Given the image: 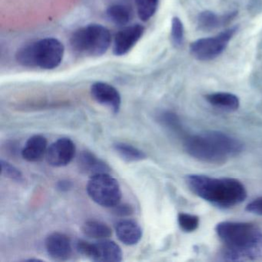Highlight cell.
Instances as JSON below:
<instances>
[{"label":"cell","instance_id":"1","mask_svg":"<svg viewBox=\"0 0 262 262\" xmlns=\"http://www.w3.org/2000/svg\"><path fill=\"white\" fill-rule=\"evenodd\" d=\"M215 231L223 244L222 257L226 260H254L262 256V231L248 222H222Z\"/></svg>","mask_w":262,"mask_h":262},{"label":"cell","instance_id":"2","mask_svg":"<svg viewBox=\"0 0 262 262\" xmlns=\"http://www.w3.org/2000/svg\"><path fill=\"white\" fill-rule=\"evenodd\" d=\"M185 151L191 157L209 164H224L244 149L241 141L226 133L207 131L188 136L184 140Z\"/></svg>","mask_w":262,"mask_h":262},{"label":"cell","instance_id":"3","mask_svg":"<svg viewBox=\"0 0 262 262\" xmlns=\"http://www.w3.org/2000/svg\"><path fill=\"white\" fill-rule=\"evenodd\" d=\"M185 182L198 197L222 208H229L247 198L245 185L234 178H214L203 174H188Z\"/></svg>","mask_w":262,"mask_h":262},{"label":"cell","instance_id":"4","mask_svg":"<svg viewBox=\"0 0 262 262\" xmlns=\"http://www.w3.org/2000/svg\"><path fill=\"white\" fill-rule=\"evenodd\" d=\"M65 48L56 38H44L27 44L18 50L16 60L28 68L54 70L62 63Z\"/></svg>","mask_w":262,"mask_h":262},{"label":"cell","instance_id":"5","mask_svg":"<svg viewBox=\"0 0 262 262\" xmlns=\"http://www.w3.org/2000/svg\"><path fill=\"white\" fill-rule=\"evenodd\" d=\"M110 30L99 24H89L74 32L70 47L76 54L98 57L106 53L111 44Z\"/></svg>","mask_w":262,"mask_h":262},{"label":"cell","instance_id":"6","mask_svg":"<svg viewBox=\"0 0 262 262\" xmlns=\"http://www.w3.org/2000/svg\"><path fill=\"white\" fill-rule=\"evenodd\" d=\"M86 190L93 202L105 208H114L122 199L119 182L108 173H101L90 177Z\"/></svg>","mask_w":262,"mask_h":262},{"label":"cell","instance_id":"7","mask_svg":"<svg viewBox=\"0 0 262 262\" xmlns=\"http://www.w3.org/2000/svg\"><path fill=\"white\" fill-rule=\"evenodd\" d=\"M237 29H228L213 37L204 38L191 43V55L198 60L209 61L220 56L228 47V42Z\"/></svg>","mask_w":262,"mask_h":262},{"label":"cell","instance_id":"8","mask_svg":"<svg viewBox=\"0 0 262 262\" xmlns=\"http://www.w3.org/2000/svg\"><path fill=\"white\" fill-rule=\"evenodd\" d=\"M76 145L68 138H62L50 145L46 154L47 163L53 167H64L73 161Z\"/></svg>","mask_w":262,"mask_h":262},{"label":"cell","instance_id":"9","mask_svg":"<svg viewBox=\"0 0 262 262\" xmlns=\"http://www.w3.org/2000/svg\"><path fill=\"white\" fill-rule=\"evenodd\" d=\"M145 28L140 24L125 27L116 35L113 45V53L122 56L127 54L143 36Z\"/></svg>","mask_w":262,"mask_h":262},{"label":"cell","instance_id":"10","mask_svg":"<svg viewBox=\"0 0 262 262\" xmlns=\"http://www.w3.org/2000/svg\"><path fill=\"white\" fill-rule=\"evenodd\" d=\"M91 94L98 103L108 107L114 114L119 113L122 99L119 91L114 86L105 82H95L91 86Z\"/></svg>","mask_w":262,"mask_h":262},{"label":"cell","instance_id":"11","mask_svg":"<svg viewBox=\"0 0 262 262\" xmlns=\"http://www.w3.org/2000/svg\"><path fill=\"white\" fill-rule=\"evenodd\" d=\"M45 247L49 256L56 260H68L73 250L70 237L60 232L50 234L46 239Z\"/></svg>","mask_w":262,"mask_h":262},{"label":"cell","instance_id":"12","mask_svg":"<svg viewBox=\"0 0 262 262\" xmlns=\"http://www.w3.org/2000/svg\"><path fill=\"white\" fill-rule=\"evenodd\" d=\"M79 171L90 177L101 173H108L110 166L90 151H82L77 160Z\"/></svg>","mask_w":262,"mask_h":262},{"label":"cell","instance_id":"13","mask_svg":"<svg viewBox=\"0 0 262 262\" xmlns=\"http://www.w3.org/2000/svg\"><path fill=\"white\" fill-rule=\"evenodd\" d=\"M118 238L125 245H135L140 242L142 229L140 225L132 219H125L118 222L116 225Z\"/></svg>","mask_w":262,"mask_h":262},{"label":"cell","instance_id":"14","mask_svg":"<svg viewBox=\"0 0 262 262\" xmlns=\"http://www.w3.org/2000/svg\"><path fill=\"white\" fill-rule=\"evenodd\" d=\"M96 257L94 261L119 262L122 260V251L120 247L113 242L106 239H101L95 243Z\"/></svg>","mask_w":262,"mask_h":262},{"label":"cell","instance_id":"15","mask_svg":"<svg viewBox=\"0 0 262 262\" xmlns=\"http://www.w3.org/2000/svg\"><path fill=\"white\" fill-rule=\"evenodd\" d=\"M47 139L41 135H35L27 141L22 150V156L30 162L40 161L47 154Z\"/></svg>","mask_w":262,"mask_h":262},{"label":"cell","instance_id":"16","mask_svg":"<svg viewBox=\"0 0 262 262\" xmlns=\"http://www.w3.org/2000/svg\"><path fill=\"white\" fill-rule=\"evenodd\" d=\"M236 13H230L225 15H217L212 12L205 11L200 13L198 24L199 28L203 30H211L222 27L229 23L234 16Z\"/></svg>","mask_w":262,"mask_h":262},{"label":"cell","instance_id":"17","mask_svg":"<svg viewBox=\"0 0 262 262\" xmlns=\"http://www.w3.org/2000/svg\"><path fill=\"white\" fill-rule=\"evenodd\" d=\"M206 99L213 106L225 111H236L240 105L238 98L232 93H211L206 96Z\"/></svg>","mask_w":262,"mask_h":262},{"label":"cell","instance_id":"18","mask_svg":"<svg viewBox=\"0 0 262 262\" xmlns=\"http://www.w3.org/2000/svg\"><path fill=\"white\" fill-rule=\"evenodd\" d=\"M82 231L86 237L99 240L108 238L113 234L111 228L107 224L96 220L85 222L82 225Z\"/></svg>","mask_w":262,"mask_h":262},{"label":"cell","instance_id":"19","mask_svg":"<svg viewBox=\"0 0 262 262\" xmlns=\"http://www.w3.org/2000/svg\"><path fill=\"white\" fill-rule=\"evenodd\" d=\"M113 149L121 159L127 162H139L146 159V155L142 150L125 142H116Z\"/></svg>","mask_w":262,"mask_h":262},{"label":"cell","instance_id":"20","mask_svg":"<svg viewBox=\"0 0 262 262\" xmlns=\"http://www.w3.org/2000/svg\"><path fill=\"white\" fill-rule=\"evenodd\" d=\"M106 15L110 21L117 26H126L133 18V12L128 7L122 4H113L108 7Z\"/></svg>","mask_w":262,"mask_h":262},{"label":"cell","instance_id":"21","mask_svg":"<svg viewBox=\"0 0 262 262\" xmlns=\"http://www.w3.org/2000/svg\"><path fill=\"white\" fill-rule=\"evenodd\" d=\"M138 15L143 22L149 20L158 9L159 0H135Z\"/></svg>","mask_w":262,"mask_h":262},{"label":"cell","instance_id":"22","mask_svg":"<svg viewBox=\"0 0 262 262\" xmlns=\"http://www.w3.org/2000/svg\"><path fill=\"white\" fill-rule=\"evenodd\" d=\"M179 227L185 232H193L199 226V217L195 214L179 213L178 215Z\"/></svg>","mask_w":262,"mask_h":262},{"label":"cell","instance_id":"23","mask_svg":"<svg viewBox=\"0 0 262 262\" xmlns=\"http://www.w3.org/2000/svg\"><path fill=\"white\" fill-rule=\"evenodd\" d=\"M0 165H1L2 174L5 177L8 178L11 180L16 181V182H22L24 180L22 172L10 162L1 159Z\"/></svg>","mask_w":262,"mask_h":262},{"label":"cell","instance_id":"24","mask_svg":"<svg viewBox=\"0 0 262 262\" xmlns=\"http://www.w3.org/2000/svg\"><path fill=\"white\" fill-rule=\"evenodd\" d=\"M171 39L176 46H181L184 41V27L182 21L174 17L171 21Z\"/></svg>","mask_w":262,"mask_h":262},{"label":"cell","instance_id":"25","mask_svg":"<svg viewBox=\"0 0 262 262\" xmlns=\"http://www.w3.org/2000/svg\"><path fill=\"white\" fill-rule=\"evenodd\" d=\"M76 248L79 254L94 261L95 257H96V245H95V243H90V242H86V241L80 239L76 242Z\"/></svg>","mask_w":262,"mask_h":262},{"label":"cell","instance_id":"26","mask_svg":"<svg viewBox=\"0 0 262 262\" xmlns=\"http://www.w3.org/2000/svg\"><path fill=\"white\" fill-rule=\"evenodd\" d=\"M162 122L174 131H182V126H181L179 117L176 114L171 113H164L162 116Z\"/></svg>","mask_w":262,"mask_h":262},{"label":"cell","instance_id":"27","mask_svg":"<svg viewBox=\"0 0 262 262\" xmlns=\"http://www.w3.org/2000/svg\"><path fill=\"white\" fill-rule=\"evenodd\" d=\"M246 211L257 215H262V197L257 198L250 202L247 205Z\"/></svg>","mask_w":262,"mask_h":262},{"label":"cell","instance_id":"28","mask_svg":"<svg viewBox=\"0 0 262 262\" xmlns=\"http://www.w3.org/2000/svg\"><path fill=\"white\" fill-rule=\"evenodd\" d=\"M114 212L116 214L119 216H126L133 214V207L130 206L129 205H117L115 206Z\"/></svg>","mask_w":262,"mask_h":262},{"label":"cell","instance_id":"29","mask_svg":"<svg viewBox=\"0 0 262 262\" xmlns=\"http://www.w3.org/2000/svg\"><path fill=\"white\" fill-rule=\"evenodd\" d=\"M57 187L58 189L60 190V191H68V190L71 188L72 184L71 182H69V181L62 180L58 183Z\"/></svg>","mask_w":262,"mask_h":262}]
</instances>
